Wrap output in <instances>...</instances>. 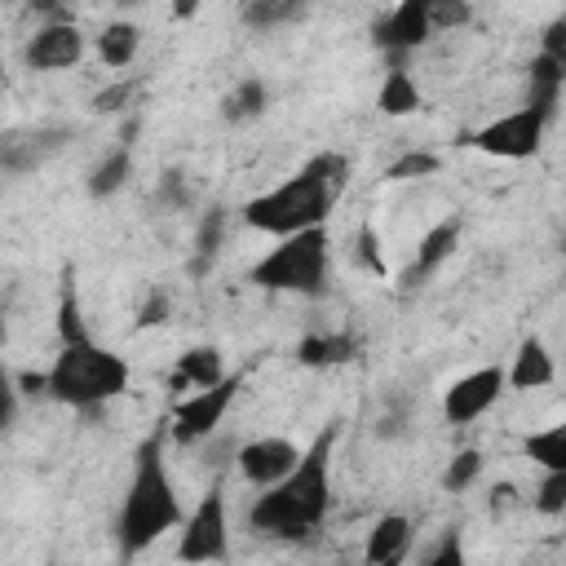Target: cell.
I'll return each mask as SVG.
<instances>
[{"label": "cell", "mask_w": 566, "mask_h": 566, "mask_svg": "<svg viewBox=\"0 0 566 566\" xmlns=\"http://www.w3.org/2000/svg\"><path fill=\"white\" fill-rule=\"evenodd\" d=\"M340 424H327L301 455L296 473L283 478L279 486L261 491L248 509V526L265 539H287L301 544L310 539L323 522H327V504H332V451H336Z\"/></svg>", "instance_id": "obj_1"}, {"label": "cell", "mask_w": 566, "mask_h": 566, "mask_svg": "<svg viewBox=\"0 0 566 566\" xmlns=\"http://www.w3.org/2000/svg\"><path fill=\"white\" fill-rule=\"evenodd\" d=\"M455 248H460V221H455V217H447V221H438L433 230H424L411 270H402V287H416V283H420L424 274H433Z\"/></svg>", "instance_id": "obj_15"}, {"label": "cell", "mask_w": 566, "mask_h": 566, "mask_svg": "<svg viewBox=\"0 0 566 566\" xmlns=\"http://www.w3.org/2000/svg\"><path fill=\"white\" fill-rule=\"evenodd\" d=\"M411 517H402V513H385V517H376V526L367 531V562L371 566H398L402 557H407V548H411Z\"/></svg>", "instance_id": "obj_16"}, {"label": "cell", "mask_w": 566, "mask_h": 566, "mask_svg": "<svg viewBox=\"0 0 566 566\" xmlns=\"http://www.w3.org/2000/svg\"><path fill=\"white\" fill-rule=\"evenodd\" d=\"M539 53H548V57L562 62V71H566V18H557V22L544 27V44H539Z\"/></svg>", "instance_id": "obj_36"}, {"label": "cell", "mask_w": 566, "mask_h": 566, "mask_svg": "<svg viewBox=\"0 0 566 566\" xmlns=\"http://www.w3.org/2000/svg\"><path fill=\"white\" fill-rule=\"evenodd\" d=\"M137 44H142V31L133 22H106L102 35H97V57L119 71V66H128L137 57Z\"/></svg>", "instance_id": "obj_22"}, {"label": "cell", "mask_w": 566, "mask_h": 566, "mask_svg": "<svg viewBox=\"0 0 566 566\" xmlns=\"http://www.w3.org/2000/svg\"><path fill=\"white\" fill-rule=\"evenodd\" d=\"M177 557L186 566H217L230 557V517H226V491L212 482L195 513L181 522V539H177Z\"/></svg>", "instance_id": "obj_6"}, {"label": "cell", "mask_w": 566, "mask_h": 566, "mask_svg": "<svg viewBox=\"0 0 566 566\" xmlns=\"http://www.w3.org/2000/svg\"><path fill=\"white\" fill-rule=\"evenodd\" d=\"M429 13H433V31H447V27H464L469 22V4H447V0H429Z\"/></svg>", "instance_id": "obj_34"}, {"label": "cell", "mask_w": 566, "mask_h": 566, "mask_svg": "<svg viewBox=\"0 0 566 566\" xmlns=\"http://www.w3.org/2000/svg\"><path fill=\"white\" fill-rule=\"evenodd\" d=\"M128 177H133V146H115V150L88 172V195H93V199H106V195H115Z\"/></svg>", "instance_id": "obj_24"}, {"label": "cell", "mask_w": 566, "mask_h": 566, "mask_svg": "<svg viewBox=\"0 0 566 566\" xmlns=\"http://www.w3.org/2000/svg\"><path fill=\"white\" fill-rule=\"evenodd\" d=\"M553 376H557V367H553V354L544 349V340L526 336V340L517 345V358H513V367H509V385H513V389H544Z\"/></svg>", "instance_id": "obj_18"}, {"label": "cell", "mask_w": 566, "mask_h": 566, "mask_svg": "<svg viewBox=\"0 0 566 566\" xmlns=\"http://www.w3.org/2000/svg\"><path fill=\"white\" fill-rule=\"evenodd\" d=\"M301 455H305V451H301L292 438H256V442L239 447L234 464H239L243 482H252V486L270 491V486H279L283 478H292V473H296Z\"/></svg>", "instance_id": "obj_11"}, {"label": "cell", "mask_w": 566, "mask_h": 566, "mask_svg": "<svg viewBox=\"0 0 566 566\" xmlns=\"http://www.w3.org/2000/svg\"><path fill=\"white\" fill-rule=\"evenodd\" d=\"M358 358V340L349 332H314L296 345V363L301 367H340Z\"/></svg>", "instance_id": "obj_17"}, {"label": "cell", "mask_w": 566, "mask_h": 566, "mask_svg": "<svg viewBox=\"0 0 566 566\" xmlns=\"http://www.w3.org/2000/svg\"><path fill=\"white\" fill-rule=\"evenodd\" d=\"M553 115L535 111V106H517L500 119H491L486 128H478L469 142L482 150V155H495V159H531L539 150V137H544V124Z\"/></svg>", "instance_id": "obj_7"}, {"label": "cell", "mask_w": 566, "mask_h": 566, "mask_svg": "<svg viewBox=\"0 0 566 566\" xmlns=\"http://www.w3.org/2000/svg\"><path fill=\"white\" fill-rule=\"evenodd\" d=\"M159 203H168V208H190V186H186V172L168 168V172L159 177Z\"/></svg>", "instance_id": "obj_33"}, {"label": "cell", "mask_w": 566, "mask_h": 566, "mask_svg": "<svg viewBox=\"0 0 566 566\" xmlns=\"http://www.w3.org/2000/svg\"><path fill=\"white\" fill-rule=\"evenodd\" d=\"M57 340L62 345L88 340V327L80 318V296H75V270H62V283H57Z\"/></svg>", "instance_id": "obj_25"}, {"label": "cell", "mask_w": 566, "mask_h": 566, "mask_svg": "<svg viewBox=\"0 0 566 566\" xmlns=\"http://www.w3.org/2000/svg\"><path fill=\"white\" fill-rule=\"evenodd\" d=\"M562 84H566L562 62H553L548 53H535V57H531V71H526V106H535V111L553 115Z\"/></svg>", "instance_id": "obj_19"}, {"label": "cell", "mask_w": 566, "mask_h": 566, "mask_svg": "<svg viewBox=\"0 0 566 566\" xmlns=\"http://www.w3.org/2000/svg\"><path fill=\"white\" fill-rule=\"evenodd\" d=\"M230 371H226V363H221V349L217 345H195V349H186L181 358H177V367L168 371V389H172V402H177V394L181 389H212V385H221Z\"/></svg>", "instance_id": "obj_14"}, {"label": "cell", "mask_w": 566, "mask_h": 566, "mask_svg": "<svg viewBox=\"0 0 566 566\" xmlns=\"http://www.w3.org/2000/svg\"><path fill=\"white\" fill-rule=\"evenodd\" d=\"M221 239H226V208L217 203V208H208V212H203V221H199V234H195V261H190V274H203V270L212 265V256H217V248H221Z\"/></svg>", "instance_id": "obj_26"}, {"label": "cell", "mask_w": 566, "mask_h": 566, "mask_svg": "<svg viewBox=\"0 0 566 566\" xmlns=\"http://www.w3.org/2000/svg\"><path fill=\"white\" fill-rule=\"evenodd\" d=\"M239 18H243L248 27H256V31H265V27L301 22V18H305V4H292V0H252V4H243Z\"/></svg>", "instance_id": "obj_27"}, {"label": "cell", "mask_w": 566, "mask_h": 566, "mask_svg": "<svg viewBox=\"0 0 566 566\" xmlns=\"http://www.w3.org/2000/svg\"><path fill=\"white\" fill-rule=\"evenodd\" d=\"M562 256H566V243H562Z\"/></svg>", "instance_id": "obj_39"}, {"label": "cell", "mask_w": 566, "mask_h": 566, "mask_svg": "<svg viewBox=\"0 0 566 566\" xmlns=\"http://www.w3.org/2000/svg\"><path fill=\"white\" fill-rule=\"evenodd\" d=\"M354 248H358V265H363V270H371V274H380V279L389 274V265L380 261V243H376V230H371V226H358V243H354Z\"/></svg>", "instance_id": "obj_32"}, {"label": "cell", "mask_w": 566, "mask_h": 566, "mask_svg": "<svg viewBox=\"0 0 566 566\" xmlns=\"http://www.w3.org/2000/svg\"><path fill=\"white\" fill-rule=\"evenodd\" d=\"M424 566H469V562H464V548H460V535H447V539L433 548V557H429Z\"/></svg>", "instance_id": "obj_37"}, {"label": "cell", "mask_w": 566, "mask_h": 566, "mask_svg": "<svg viewBox=\"0 0 566 566\" xmlns=\"http://www.w3.org/2000/svg\"><path fill=\"white\" fill-rule=\"evenodd\" d=\"M429 35H433L429 0H402L398 9H389V13L371 27V40H376V49L389 53V66H402L407 53H416Z\"/></svg>", "instance_id": "obj_9"}, {"label": "cell", "mask_w": 566, "mask_h": 566, "mask_svg": "<svg viewBox=\"0 0 566 566\" xmlns=\"http://www.w3.org/2000/svg\"><path fill=\"white\" fill-rule=\"evenodd\" d=\"M239 385H243V376L230 371L221 385L199 389V394H190V398H177V402H172V438H177V442L212 438V429L226 420L230 402L239 398Z\"/></svg>", "instance_id": "obj_8"}, {"label": "cell", "mask_w": 566, "mask_h": 566, "mask_svg": "<svg viewBox=\"0 0 566 566\" xmlns=\"http://www.w3.org/2000/svg\"><path fill=\"white\" fill-rule=\"evenodd\" d=\"M376 111L389 115V119L420 111V88H416V80H411L407 66H389V71H385V84H380V93H376Z\"/></svg>", "instance_id": "obj_20"}, {"label": "cell", "mask_w": 566, "mask_h": 566, "mask_svg": "<svg viewBox=\"0 0 566 566\" xmlns=\"http://www.w3.org/2000/svg\"><path fill=\"white\" fill-rule=\"evenodd\" d=\"M133 93H137V80H124V84H106V88L93 97V111H97V115H115V111H124V106L133 102Z\"/></svg>", "instance_id": "obj_31"}, {"label": "cell", "mask_w": 566, "mask_h": 566, "mask_svg": "<svg viewBox=\"0 0 566 566\" xmlns=\"http://www.w3.org/2000/svg\"><path fill=\"white\" fill-rule=\"evenodd\" d=\"M49 566H57V562H49Z\"/></svg>", "instance_id": "obj_40"}, {"label": "cell", "mask_w": 566, "mask_h": 566, "mask_svg": "<svg viewBox=\"0 0 566 566\" xmlns=\"http://www.w3.org/2000/svg\"><path fill=\"white\" fill-rule=\"evenodd\" d=\"M535 509L548 513V517L566 513V473H544V482L535 491Z\"/></svg>", "instance_id": "obj_30"}, {"label": "cell", "mask_w": 566, "mask_h": 566, "mask_svg": "<svg viewBox=\"0 0 566 566\" xmlns=\"http://www.w3.org/2000/svg\"><path fill=\"white\" fill-rule=\"evenodd\" d=\"M345 181H349L345 155L323 150V155H314L305 168H296L287 181H279V186L252 195V199L243 203V221H248L252 230L279 234V239H292V234H301V230H318V226L332 217V208H336Z\"/></svg>", "instance_id": "obj_2"}, {"label": "cell", "mask_w": 566, "mask_h": 566, "mask_svg": "<svg viewBox=\"0 0 566 566\" xmlns=\"http://www.w3.org/2000/svg\"><path fill=\"white\" fill-rule=\"evenodd\" d=\"M327 261H332L327 226L301 230V234H292V239H279V248H270V252L248 270V283H256V287H265V292L318 296V292L327 287Z\"/></svg>", "instance_id": "obj_5"}, {"label": "cell", "mask_w": 566, "mask_h": 566, "mask_svg": "<svg viewBox=\"0 0 566 566\" xmlns=\"http://www.w3.org/2000/svg\"><path fill=\"white\" fill-rule=\"evenodd\" d=\"M27 66L31 71H66L84 57V35L80 27L71 22V13L62 18H49L44 27H35V35L27 40Z\"/></svg>", "instance_id": "obj_12"}, {"label": "cell", "mask_w": 566, "mask_h": 566, "mask_svg": "<svg viewBox=\"0 0 566 566\" xmlns=\"http://www.w3.org/2000/svg\"><path fill=\"white\" fill-rule=\"evenodd\" d=\"M181 522H186V513H181V500H177L168 464H164V429H155L133 455V478H128L119 522H115L119 553L137 557L142 548H150L155 539H164Z\"/></svg>", "instance_id": "obj_3"}, {"label": "cell", "mask_w": 566, "mask_h": 566, "mask_svg": "<svg viewBox=\"0 0 566 566\" xmlns=\"http://www.w3.org/2000/svg\"><path fill=\"white\" fill-rule=\"evenodd\" d=\"M478 473H482V451L464 447V451L451 455V464H447V473H442V491L460 495V491H469V486L478 482Z\"/></svg>", "instance_id": "obj_28"}, {"label": "cell", "mask_w": 566, "mask_h": 566, "mask_svg": "<svg viewBox=\"0 0 566 566\" xmlns=\"http://www.w3.org/2000/svg\"><path fill=\"white\" fill-rule=\"evenodd\" d=\"M504 385H509V371H504L500 363L460 376V380L442 394V416H447V424H473L486 407H495V398L504 394Z\"/></svg>", "instance_id": "obj_10"}, {"label": "cell", "mask_w": 566, "mask_h": 566, "mask_svg": "<svg viewBox=\"0 0 566 566\" xmlns=\"http://www.w3.org/2000/svg\"><path fill=\"white\" fill-rule=\"evenodd\" d=\"M71 142V128L66 124H44V128H9L4 142H0V164L4 172H31L40 168L44 159H53L62 146Z\"/></svg>", "instance_id": "obj_13"}, {"label": "cell", "mask_w": 566, "mask_h": 566, "mask_svg": "<svg viewBox=\"0 0 566 566\" xmlns=\"http://www.w3.org/2000/svg\"><path fill=\"white\" fill-rule=\"evenodd\" d=\"M442 168V159L433 155V150H407V155H398L389 168H385V177L389 181H416V177H429V172H438Z\"/></svg>", "instance_id": "obj_29"}, {"label": "cell", "mask_w": 566, "mask_h": 566, "mask_svg": "<svg viewBox=\"0 0 566 566\" xmlns=\"http://www.w3.org/2000/svg\"><path fill=\"white\" fill-rule=\"evenodd\" d=\"M265 106H270V88H265V80L248 75V80H239V84L221 97V119H226V124H243V119H256Z\"/></svg>", "instance_id": "obj_21"}, {"label": "cell", "mask_w": 566, "mask_h": 566, "mask_svg": "<svg viewBox=\"0 0 566 566\" xmlns=\"http://www.w3.org/2000/svg\"><path fill=\"white\" fill-rule=\"evenodd\" d=\"M128 389V363L102 349L93 336L62 345L49 367V398L75 411H97Z\"/></svg>", "instance_id": "obj_4"}, {"label": "cell", "mask_w": 566, "mask_h": 566, "mask_svg": "<svg viewBox=\"0 0 566 566\" xmlns=\"http://www.w3.org/2000/svg\"><path fill=\"white\" fill-rule=\"evenodd\" d=\"M164 318H168V292H150L142 301V310H137V327L146 332V327H159Z\"/></svg>", "instance_id": "obj_35"}, {"label": "cell", "mask_w": 566, "mask_h": 566, "mask_svg": "<svg viewBox=\"0 0 566 566\" xmlns=\"http://www.w3.org/2000/svg\"><path fill=\"white\" fill-rule=\"evenodd\" d=\"M513 504H517V486H513V482H495V486H491V500H486L491 517H504Z\"/></svg>", "instance_id": "obj_38"}, {"label": "cell", "mask_w": 566, "mask_h": 566, "mask_svg": "<svg viewBox=\"0 0 566 566\" xmlns=\"http://www.w3.org/2000/svg\"><path fill=\"white\" fill-rule=\"evenodd\" d=\"M522 451L544 469V473H566V420L562 424H548L539 433H531L522 442Z\"/></svg>", "instance_id": "obj_23"}]
</instances>
